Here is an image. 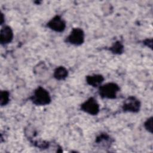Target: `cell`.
<instances>
[{"label":"cell","instance_id":"1","mask_svg":"<svg viewBox=\"0 0 153 153\" xmlns=\"http://www.w3.org/2000/svg\"><path fill=\"white\" fill-rule=\"evenodd\" d=\"M30 100L35 105L45 106L51 103V98L49 92L44 88L39 86L34 90Z\"/></svg>","mask_w":153,"mask_h":153},{"label":"cell","instance_id":"2","mask_svg":"<svg viewBox=\"0 0 153 153\" xmlns=\"http://www.w3.org/2000/svg\"><path fill=\"white\" fill-rule=\"evenodd\" d=\"M119 85L115 82H108L99 87L98 93L103 99H116L117 93L120 91Z\"/></svg>","mask_w":153,"mask_h":153},{"label":"cell","instance_id":"3","mask_svg":"<svg viewBox=\"0 0 153 153\" xmlns=\"http://www.w3.org/2000/svg\"><path fill=\"white\" fill-rule=\"evenodd\" d=\"M85 34L83 30L79 27H74L69 35L66 38L65 42L73 45H81L84 42Z\"/></svg>","mask_w":153,"mask_h":153},{"label":"cell","instance_id":"4","mask_svg":"<svg viewBox=\"0 0 153 153\" xmlns=\"http://www.w3.org/2000/svg\"><path fill=\"white\" fill-rule=\"evenodd\" d=\"M80 109L91 115H96L100 111V106L96 99L94 97H89L80 105Z\"/></svg>","mask_w":153,"mask_h":153},{"label":"cell","instance_id":"5","mask_svg":"<svg viewBox=\"0 0 153 153\" xmlns=\"http://www.w3.org/2000/svg\"><path fill=\"white\" fill-rule=\"evenodd\" d=\"M140 100L134 96H130L124 100L121 108L125 112L137 113L140 111Z\"/></svg>","mask_w":153,"mask_h":153},{"label":"cell","instance_id":"6","mask_svg":"<svg viewBox=\"0 0 153 153\" xmlns=\"http://www.w3.org/2000/svg\"><path fill=\"white\" fill-rule=\"evenodd\" d=\"M47 27L56 32H62L65 30L66 24V22L59 15L54 16L47 23Z\"/></svg>","mask_w":153,"mask_h":153},{"label":"cell","instance_id":"7","mask_svg":"<svg viewBox=\"0 0 153 153\" xmlns=\"http://www.w3.org/2000/svg\"><path fill=\"white\" fill-rule=\"evenodd\" d=\"M13 31L9 26H4L1 29L0 42L2 45L10 43L13 39Z\"/></svg>","mask_w":153,"mask_h":153},{"label":"cell","instance_id":"8","mask_svg":"<svg viewBox=\"0 0 153 153\" xmlns=\"http://www.w3.org/2000/svg\"><path fill=\"white\" fill-rule=\"evenodd\" d=\"M105 78L103 75L100 74H94L91 75H87L85 77L87 83L93 87H98L102 85Z\"/></svg>","mask_w":153,"mask_h":153},{"label":"cell","instance_id":"9","mask_svg":"<svg viewBox=\"0 0 153 153\" xmlns=\"http://www.w3.org/2000/svg\"><path fill=\"white\" fill-rule=\"evenodd\" d=\"M112 142L113 140H112V138L108 134L106 133H102L100 134L96 137L95 140V142L97 144L100 145L102 146L105 148L110 147Z\"/></svg>","mask_w":153,"mask_h":153},{"label":"cell","instance_id":"10","mask_svg":"<svg viewBox=\"0 0 153 153\" xmlns=\"http://www.w3.org/2000/svg\"><path fill=\"white\" fill-rule=\"evenodd\" d=\"M68 75V71L67 69L62 66L57 67L53 73V76L57 80H63Z\"/></svg>","mask_w":153,"mask_h":153},{"label":"cell","instance_id":"11","mask_svg":"<svg viewBox=\"0 0 153 153\" xmlns=\"http://www.w3.org/2000/svg\"><path fill=\"white\" fill-rule=\"evenodd\" d=\"M109 50L114 54H121L124 51V47L120 41H117L109 47Z\"/></svg>","mask_w":153,"mask_h":153},{"label":"cell","instance_id":"12","mask_svg":"<svg viewBox=\"0 0 153 153\" xmlns=\"http://www.w3.org/2000/svg\"><path fill=\"white\" fill-rule=\"evenodd\" d=\"M10 101V93L7 90H1L0 92V105L5 106Z\"/></svg>","mask_w":153,"mask_h":153},{"label":"cell","instance_id":"13","mask_svg":"<svg viewBox=\"0 0 153 153\" xmlns=\"http://www.w3.org/2000/svg\"><path fill=\"white\" fill-rule=\"evenodd\" d=\"M145 128L150 133H152L153 130V118L152 117H150L148 118L144 123Z\"/></svg>","mask_w":153,"mask_h":153},{"label":"cell","instance_id":"14","mask_svg":"<svg viewBox=\"0 0 153 153\" xmlns=\"http://www.w3.org/2000/svg\"><path fill=\"white\" fill-rule=\"evenodd\" d=\"M143 44L144 45H145L146 47L152 48V39L150 38V39H146L145 40L143 41Z\"/></svg>","mask_w":153,"mask_h":153},{"label":"cell","instance_id":"15","mask_svg":"<svg viewBox=\"0 0 153 153\" xmlns=\"http://www.w3.org/2000/svg\"><path fill=\"white\" fill-rule=\"evenodd\" d=\"M4 21V15L2 13H1V25H2Z\"/></svg>","mask_w":153,"mask_h":153}]
</instances>
